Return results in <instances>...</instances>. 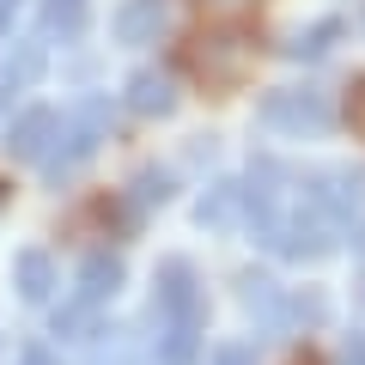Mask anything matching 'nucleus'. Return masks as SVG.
Here are the masks:
<instances>
[{"label":"nucleus","instance_id":"nucleus-1","mask_svg":"<svg viewBox=\"0 0 365 365\" xmlns=\"http://www.w3.org/2000/svg\"><path fill=\"white\" fill-rule=\"evenodd\" d=\"M98 140H110V98H86V104L61 110V128H55V146L43 153V170L49 177L73 170L79 158L98 153Z\"/></svg>","mask_w":365,"mask_h":365},{"label":"nucleus","instance_id":"nucleus-2","mask_svg":"<svg viewBox=\"0 0 365 365\" xmlns=\"http://www.w3.org/2000/svg\"><path fill=\"white\" fill-rule=\"evenodd\" d=\"M262 128H274V134H329L335 128V104H329V91H317V86H287V91H268L262 98Z\"/></svg>","mask_w":365,"mask_h":365},{"label":"nucleus","instance_id":"nucleus-3","mask_svg":"<svg viewBox=\"0 0 365 365\" xmlns=\"http://www.w3.org/2000/svg\"><path fill=\"white\" fill-rule=\"evenodd\" d=\"M153 304H158V323H201V280H195V268L182 256H170V262H158V292H153Z\"/></svg>","mask_w":365,"mask_h":365},{"label":"nucleus","instance_id":"nucleus-4","mask_svg":"<svg viewBox=\"0 0 365 365\" xmlns=\"http://www.w3.org/2000/svg\"><path fill=\"white\" fill-rule=\"evenodd\" d=\"M55 128H61V116H55V110H43V104L25 110V116L6 128V153L25 158V165H43V153L55 146Z\"/></svg>","mask_w":365,"mask_h":365},{"label":"nucleus","instance_id":"nucleus-5","mask_svg":"<svg viewBox=\"0 0 365 365\" xmlns=\"http://www.w3.org/2000/svg\"><path fill=\"white\" fill-rule=\"evenodd\" d=\"M165 19H170L165 0H122V6H116V37L128 43V49H140V43H158Z\"/></svg>","mask_w":365,"mask_h":365},{"label":"nucleus","instance_id":"nucleus-6","mask_svg":"<svg viewBox=\"0 0 365 365\" xmlns=\"http://www.w3.org/2000/svg\"><path fill=\"white\" fill-rule=\"evenodd\" d=\"M225 43L232 37H201L195 49H189V61H195V73L207 79V86H232V79L244 73V61H250L244 43H237V49H225Z\"/></svg>","mask_w":365,"mask_h":365},{"label":"nucleus","instance_id":"nucleus-7","mask_svg":"<svg viewBox=\"0 0 365 365\" xmlns=\"http://www.w3.org/2000/svg\"><path fill=\"white\" fill-rule=\"evenodd\" d=\"M122 287V262L116 256H104V250H98V256L86 262V268H79V287H73V304H86V311H98V304L110 299V292Z\"/></svg>","mask_w":365,"mask_h":365},{"label":"nucleus","instance_id":"nucleus-8","mask_svg":"<svg viewBox=\"0 0 365 365\" xmlns=\"http://www.w3.org/2000/svg\"><path fill=\"white\" fill-rule=\"evenodd\" d=\"M128 110H134V116H170V110H177V86L146 67V73L128 79Z\"/></svg>","mask_w":365,"mask_h":365},{"label":"nucleus","instance_id":"nucleus-9","mask_svg":"<svg viewBox=\"0 0 365 365\" xmlns=\"http://www.w3.org/2000/svg\"><path fill=\"white\" fill-rule=\"evenodd\" d=\"M341 19H311V25H299L287 43H280V55H292V61H323L329 49H335V37H341Z\"/></svg>","mask_w":365,"mask_h":365},{"label":"nucleus","instance_id":"nucleus-10","mask_svg":"<svg viewBox=\"0 0 365 365\" xmlns=\"http://www.w3.org/2000/svg\"><path fill=\"white\" fill-rule=\"evenodd\" d=\"M86 19H91V0H43L37 25H43V37L73 43V37H86Z\"/></svg>","mask_w":365,"mask_h":365},{"label":"nucleus","instance_id":"nucleus-11","mask_svg":"<svg viewBox=\"0 0 365 365\" xmlns=\"http://www.w3.org/2000/svg\"><path fill=\"white\" fill-rule=\"evenodd\" d=\"M43 73V43H19L6 61H0V104H13V91H25Z\"/></svg>","mask_w":365,"mask_h":365},{"label":"nucleus","instance_id":"nucleus-12","mask_svg":"<svg viewBox=\"0 0 365 365\" xmlns=\"http://www.w3.org/2000/svg\"><path fill=\"white\" fill-rule=\"evenodd\" d=\"M158 353H165V365H195L201 359V323H165Z\"/></svg>","mask_w":365,"mask_h":365},{"label":"nucleus","instance_id":"nucleus-13","mask_svg":"<svg viewBox=\"0 0 365 365\" xmlns=\"http://www.w3.org/2000/svg\"><path fill=\"white\" fill-rule=\"evenodd\" d=\"M13 274H19V292H25V299H49L55 292V268H49L43 250H25V256L13 262Z\"/></svg>","mask_w":365,"mask_h":365},{"label":"nucleus","instance_id":"nucleus-14","mask_svg":"<svg viewBox=\"0 0 365 365\" xmlns=\"http://www.w3.org/2000/svg\"><path fill=\"white\" fill-rule=\"evenodd\" d=\"M237 201H244V189L220 182V189H213V195L201 201V225H225V220H232V207H237Z\"/></svg>","mask_w":365,"mask_h":365},{"label":"nucleus","instance_id":"nucleus-15","mask_svg":"<svg viewBox=\"0 0 365 365\" xmlns=\"http://www.w3.org/2000/svg\"><path fill=\"white\" fill-rule=\"evenodd\" d=\"M153 201L158 207L170 201V177L165 170H140V177H134V207H153Z\"/></svg>","mask_w":365,"mask_h":365},{"label":"nucleus","instance_id":"nucleus-16","mask_svg":"<svg viewBox=\"0 0 365 365\" xmlns=\"http://www.w3.org/2000/svg\"><path fill=\"white\" fill-rule=\"evenodd\" d=\"M19 13H25V0H0V49H6V37H13Z\"/></svg>","mask_w":365,"mask_h":365},{"label":"nucleus","instance_id":"nucleus-17","mask_svg":"<svg viewBox=\"0 0 365 365\" xmlns=\"http://www.w3.org/2000/svg\"><path fill=\"white\" fill-rule=\"evenodd\" d=\"M341 365H365V335H347V341H341Z\"/></svg>","mask_w":365,"mask_h":365},{"label":"nucleus","instance_id":"nucleus-18","mask_svg":"<svg viewBox=\"0 0 365 365\" xmlns=\"http://www.w3.org/2000/svg\"><path fill=\"white\" fill-rule=\"evenodd\" d=\"M213 365H256V359H250V347H220Z\"/></svg>","mask_w":365,"mask_h":365},{"label":"nucleus","instance_id":"nucleus-19","mask_svg":"<svg viewBox=\"0 0 365 365\" xmlns=\"http://www.w3.org/2000/svg\"><path fill=\"white\" fill-rule=\"evenodd\" d=\"M19 365H61V359H55L49 347H25V359H19Z\"/></svg>","mask_w":365,"mask_h":365},{"label":"nucleus","instance_id":"nucleus-20","mask_svg":"<svg viewBox=\"0 0 365 365\" xmlns=\"http://www.w3.org/2000/svg\"><path fill=\"white\" fill-rule=\"evenodd\" d=\"M207 13H237V6H256V0H201Z\"/></svg>","mask_w":365,"mask_h":365},{"label":"nucleus","instance_id":"nucleus-21","mask_svg":"<svg viewBox=\"0 0 365 365\" xmlns=\"http://www.w3.org/2000/svg\"><path fill=\"white\" fill-rule=\"evenodd\" d=\"M359 25H365V13H359Z\"/></svg>","mask_w":365,"mask_h":365}]
</instances>
